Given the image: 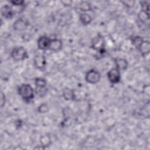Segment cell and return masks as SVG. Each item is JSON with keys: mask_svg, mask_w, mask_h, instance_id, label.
I'll return each mask as SVG.
<instances>
[{"mask_svg": "<svg viewBox=\"0 0 150 150\" xmlns=\"http://www.w3.org/2000/svg\"><path fill=\"white\" fill-rule=\"evenodd\" d=\"M101 75L100 73L96 69L89 70L85 75V80L92 84H95L98 83L101 80Z\"/></svg>", "mask_w": 150, "mask_h": 150, "instance_id": "cell-3", "label": "cell"}, {"mask_svg": "<svg viewBox=\"0 0 150 150\" xmlns=\"http://www.w3.org/2000/svg\"><path fill=\"white\" fill-rule=\"evenodd\" d=\"M91 46L94 50L100 53H103L105 50V40L104 37L101 35H98L92 40Z\"/></svg>", "mask_w": 150, "mask_h": 150, "instance_id": "cell-4", "label": "cell"}, {"mask_svg": "<svg viewBox=\"0 0 150 150\" xmlns=\"http://www.w3.org/2000/svg\"><path fill=\"white\" fill-rule=\"evenodd\" d=\"M18 94L26 103L30 102L35 97V90L29 84L24 83L18 88Z\"/></svg>", "mask_w": 150, "mask_h": 150, "instance_id": "cell-1", "label": "cell"}, {"mask_svg": "<svg viewBox=\"0 0 150 150\" xmlns=\"http://www.w3.org/2000/svg\"><path fill=\"white\" fill-rule=\"evenodd\" d=\"M115 67L119 70H125L128 67V62L124 58H117L114 59Z\"/></svg>", "mask_w": 150, "mask_h": 150, "instance_id": "cell-13", "label": "cell"}, {"mask_svg": "<svg viewBox=\"0 0 150 150\" xmlns=\"http://www.w3.org/2000/svg\"><path fill=\"white\" fill-rule=\"evenodd\" d=\"M29 26L28 21L23 18H20L16 19L13 24V29L16 31H23L27 29Z\"/></svg>", "mask_w": 150, "mask_h": 150, "instance_id": "cell-9", "label": "cell"}, {"mask_svg": "<svg viewBox=\"0 0 150 150\" xmlns=\"http://www.w3.org/2000/svg\"><path fill=\"white\" fill-rule=\"evenodd\" d=\"M138 19L142 23H146L149 21V12L141 10L138 13Z\"/></svg>", "mask_w": 150, "mask_h": 150, "instance_id": "cell-15", "label": "cell"}, {"mask_svg": "<svg viewBox=\"0 0 150 150\" xmlns=\"http://www.w3.org/2000/svg\"><path fill=\"white\" fill-rule=\"evenodd\" d=\"M9 3L12 4L13 6H18V7H25V3L24 1H19V0H13L9 1Z\"/></svg>", "mask_w": 150, "mask_h": 150, "instance_id": "cell-22", "label": "cell"}, {"mask_svg": "<svg viewBox=\"0 0 150 150\" xmlns=\"http://www.w3.org/2000/svg\"><path fill=\"white\" fill-rule=\"evenodd\" d=\"M79 20L83 25H89L93 21L92 17L86 12H83L80 14Z\"/></svg>", "mask_w": 150, "mask_h": 150, "instance_id": "cell-14", "label": "cell"}, {"mask_svg": "<svg viewBox=\"0 0 150 150\" xmlns=\"http://www.w3.org/2000/svg\"><path fill=\"white\" fill-rule=\"evenodd\" d=\"M62 96L67 101H73L76 98L74 90L69 87H66L63 90Z\"/></svg>", "mask_w": 150, "mask_h": 150, "instance_id": "cell-10", "label": "cell"}, {"mask_svg": "<svg viewBox=\"0 0 150 150\" xmlns=\"http://www.w3.org/2000/svg\"><path fill=\"white\" fill-rule=\"evenodd\" d=\"M134 2H135L134 1H122V3L128 7H132L134 5Z\"/></svg>", "mask_w": 150, "mask_h": 150, "instance_id": "cell-25", "label": "cell"}, {"mask_svg": "<svg viewBox=\"0 0 150 150\" xmlns=\"http://www.w3.org/2000/svg\"><path fill=\"white\" fill-rule=\"evenodd\" d=\"M144 40L143 38L139 36H135L131 38V42L137 48L138 47V46L140 45V44L142 43V42Z\"/></svg>", "mask_w": 150, "mask_h": 150, "instance_id": "cell-20", "label": "cell"}, {"mask_svg": "<svg viewBox=\"0 0 150 150\" xmlns=\"http://www.w3.org/2000/svg\"><path fill=\"white\" fill-rule=\"evenodd\" d=\"M11 56L15 61H22L28 57V53L23 46H17L12 49Z\"/></svg>", "mask_w": 150, "mask_h": 150, "instance_id": "cell-2", "label": "cell"}, {"mask_svg": "<svg viewBox=\"0 0 150 150\" xmlns=\"http://www.w3.org/2000/svg\"><path fill=\"white\" fill-rule=\"evenodd\" d=\"M40 145L46 148L50 146L52 144V140L48 134H45L40 137Z\"/></svg>", "mask_w": 150, "mask_h": 150, "instance_id": "cell-16", "label": "cell"}, {"mask_svg": "<svg viewBox=\"0 0 150 150\" xmlns=\"http://www.w3.org/2000/svg\"><path fill=\"white\" fill-rule=\"evenodd\" d=\"M37 110L39 113H46L49 111V106L46 103L41 104L38 107Z\"/></svg>", "mask_w": 150, "mask_h": 150, "instance_id": "cell-21", "label": "cell"}, {"mask_svg": "<svg viewBox=\"0 0 150 150\" xmlns=\"http://www.w3.org/2000/svg\"><path fill=\"white\" fill-rule=\"evenodd\" d=\"M2 16L6 19H11L13 18L16 12L13 6L5 5L2 6L1 10Z\"/></svg>", "mask_w": 150, "mask_h": 150, "instance_id": "cell-7", "label": "cell"}, {"mask_svg": "<svg viewBox=\"0 0 150 150\" xmlns=\"http://www.w3.org/2000/svg\"><path fill=\"white\" fill-rule=\"evenodd\" d=\"M47 81L45 78L37 77L35 80V85L37 87H46Z\"/></svg>", "mask_w": 150, "mask_h": 150, "instance_id": "cell-19", "label": "cell"}, {"mask_svg": "<svg viewBox=\"0 0 150 150\" xmlns=\"http://www.w3.org/2000/svg\"><path fill=\"white\" fill-rule=\"evenodd\" d=\"M33 64L35 67L40 70L44 71L46 69L47 62L45 56L43 54H36L33 58Z\"/></svg>", "mask_w": 150, "mask_h": 150, "instance_id": "cell-6", "label": "cell"}, {"mask_svg": "<svg viewBox=\"0 0 150 150\" xmlns=\"http://www.w3.org/2000/svg\"><path fill=\"white\" fill-rule=\"evenodd\" d=\"M141 4V10L146 11L148 12H149V3L147 1H141L140 2Z\"/></svg>", "mask_w": 150, "mask_h": 150, "instance_id": "cell-23", "label": "cell"}, {"mask_svg": "<svg viewBox=\"0 0 150 150\" xmlns=\"http://www.w3.org/2000/svg\"><path fill=\"white\" fill-rule=\"evenodd\" d=\"M62 46H63V43L61 39H59L57 38L52 39H51L49 50L54 52H59L62 49Z\"/></svg>", "mask_w": 150, "mask_h": 150, "instance_id": "cell-11", "label": "cell"}, {"mask_svg": "<svg viewBox=\"0 0 150 150\" xmlns=\"http://www.w3.org/2000/svg\"><path fill=\"white\" fill-rule=\"evenodd\" d=\"M141 54L143 56H146L150 52V43L148 40H143L137 48Z\"/></svg>", "mask_w": 150, "mask_h": 150, "instance_id": "cell-12", "label": "cell"}, {"mask_svg": "<svg viewBox=\"0 0 150 150\" xmlns=\"http://www.w3.org/2000/svg\"><path fill=\"white\" fill-rule=\"evenodd\" d=\"M50 38L47 36H40L37 41V45L38 49L42 50H46L49 49L50 43L51 42Z\"/></svg>", "mask_w": 150, "mask_h": 150, "instance_id": "cell-8", "label": "cell"}, {"mask_svg": "<svg viewBox=\"0 0 150 150\" xmlns=\"http://www.w3.org/2000/svg\"><path fill=\"white\" fill-rule=\"evenodd\" d=\"M0 103H1V107L2 108L6 103V97L5 94L1 91V100H0Z\"/></svg>", "mask_w": 150, "mask_h": 150, "instance_id": "cell-24", "label": "cell"}, {"mask_svg": "<svg viewBox=\"0 0 150 150\" xmlns=\"http://www.w3.org/2000/svg\"><path fill=\"white\" fill-rule=\"evenodd\" d=\"M79 9L83 12H86L91 11L92 7L90 2L87 1H81L79 5Z\"/></svg>", "mask_w": 150, "mask_h": 150, "instance_id": "cell-17", "label": "cell"}, {"mask_svg": "<svg viewBox=\"0 0 150 150\" xmlns=\"http://www.w3.org/2000/svg\"><path fill=\"white\" fill-rule=\"evenodd\" d=\"M107 77L108 81L112 84L118 83L121 80L120 70L117 68L111 69L107 73Z\"/></svg>", "mask_w": 150, "mask_h": 150, "instance_id": "cell-5", "label": "cell"}, {"mask_svg": "<svg viewBox=\"0 0 150 150\" xmlns=\"http://www.w3.org/2000/svg\"><path fill=\"white\" fill-rule=\"evenodd\" d=\"M47 88L46 87H35V93L38 96L40 97H45L47 93Z\"/></svg>", "mask_w": 150, "mask_h": 150, "instance_id": "cell-18", "label": "cell"}, {"mask_svg": "<svg viewBox=\"0 0 150 150\" xmlns=\"http://www.w3.org/2000/svg\"><path fill=\"white\" fill-rule=\"evenodd\" d=\"M46 148L45 147H44L43 146H42V145H39V146H36V147H35L34 148V149H45Z\"/></svg>", "mask_w": 150, "mask_h": 150, "instance_id": "cell-26", "label": "cell"}]
</instances>
